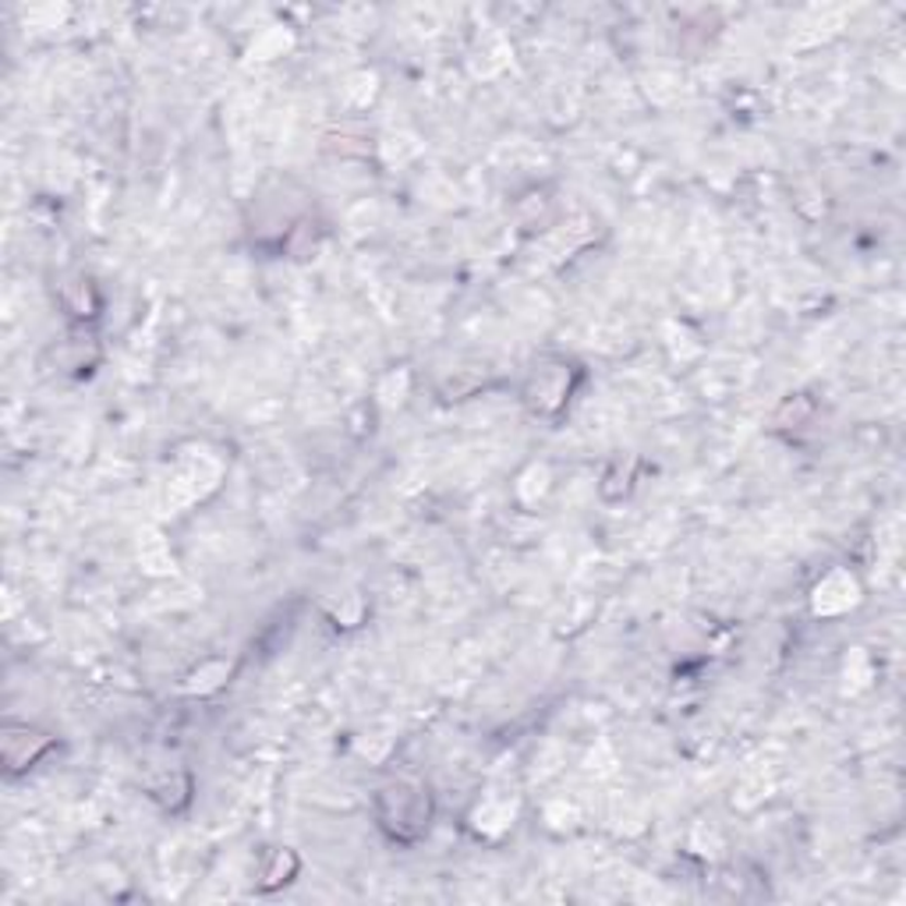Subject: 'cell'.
<instances>
[{
  "instance_id": "6da1fadb",
  "label": "cell",
  "mask_w": 906,
  "mask_h": 906,
  "mask_svg": "<svg viewBox=\"0 0 906 906\" xmlns=\"http://www.w3.org/2000/svg\"><path fill=\"white\" fill-rule=\"evenodd\" d=\"M376 818L393 840L415 843L429 832L432 821V797L429 789H421L415 783H393L387 789H379L376 797Z\"/></svg>"
},
{
  "instance_id": "7a4b0ae2",
  "label": "cell",
  "mask_w": 906,
  "mask_h": 906,
  "mask_svg": "<svg viewBox=\"0 0 906 906\" xmlns=\"http://www.w3.org/2000/svg\"><path fill=\"white\" fill-rule=\"evenodd\" d=\"M574 372L577 368L571 362H546V365H535V372L528 376V387H524V401L531 404L535 415H560L571 401V390H574Z\"/></svg>"
},
{
  "instance_id": "3957f363",
  "label": "cell",
  "mask_w": 906,
  "mask_h": 906,
  "mask_svg": "<svg viewBox=\"0 0 906 906\" xmlns=\"http://www.w3.org/2000/svg\"><path fill=\"white\" fill-rule=\"evenodd\" d=\"M854 602H857V585H854V577H849L846 571L829 574L815 588V613L818 616H835V613H843V609H849Z\"/></svg>"
},
{
  "instance_id": "277c9868",
  "label": "cell",
  "mask_w": 906,
  "mask_h": 906,
  "mask_svg": "<svg viewBox=\"0 0 906 906\" xmlns=\"http://www.w3.org/2000/svg\"><path fill=\"white\" fill-rule=\"evenodd\" d=\"M25 730L22 726H8L4 730V740H14V744H22V750L14 747V750H4V761H8V772H22V769H33V764L47 755V750L53 747V736L47 733H39V730H28V740H22Z\"/></svg>"
},
{
  "instance_id": "5b68a950",
  "label": "cell",
  "mask_w": 906,
  "mask_h": 906,
  "mask_svg": "<svg viewBox=\"0 0 906 906\" xmlns=\"http://www.w3.org/2000/svg\"><path fill=\"white\" fill-rule=\"evenodd\" d=\"M294 871H297V857L291 849H269L259 868V889H277L283 882H291Z\"/></svg>"
}]
</instances>
